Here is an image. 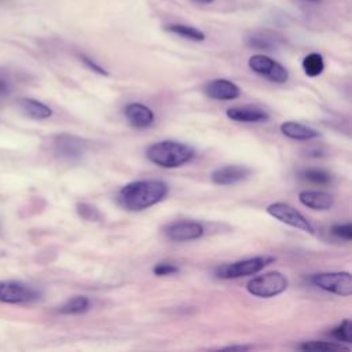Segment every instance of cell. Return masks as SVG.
Listing matches in <instances>:
<instances>
[{
    "label": "cell",
    "instance_id": "13",
    "mask_svg": "<svg viewBox=\"0 0 352 352\" xmlns=\"http://www.w3.org/2000/svg\"><path fill=\"white\" fill-rule=\"evenodd\" d=\"M227 117L236 122H246V124H257V122H265L270 120V114L256 106H235L230 107L226 111Z\"/></svg>",
    "mask_w": 352,
    "mask_h": 352
},
{
    "label": "cell",
    "instance_id": "31",
    "mask_svg": "<svg viewBox=\"0 0 352 352\" xmlns=\"http://www.w3.org/2000/svg\"><path fill=\"white\" fill-rule=\"evenodd\" d=\"M4 87H6V82H4V81L0 78V91H1Z\"/></svg>",
    "mask_w": 352,
    "mask_h": 352
},
{
    "label": "cell",
    "instance_id": "27",
    "mask_svg": "<svg viewBox=\"0 0 352 352\" xmlns=\"http://www.w3.org/2000/svg\"><path fill=\"white\" fill-rule=\"evenodd\" d=\"M330 232L333 235H336L337 238L345 239V241H351L352 239V226L351 223H345V224H336L331 227Z\"/></svg>",
    "mask_w": 352,
    "mask_h": 352
},
{
    "label": "cell",
    "instance_id": "22",
    "mask_svg": "<svg viewBox=\"0 0 352 352\" xmlns=\"http://www.w3.org/2000/svg\"><path fill=\"white\" fill-rule=\"evenodd\" d=\"M301 177L307 182H311L314 184H319V186H326L329 183H331L333 176L331 173H329L324 169H319V168H309V169H304L301 172Z\"/></svg>",
    "mask_w": 352,
    "mask_h": 352
},
{
    "label": "cell",
    "instance_id": "7",
    "mask_svg": "<svg viewBox=\"0 0 352 352\" xmlns=\"http://www.w3.org/2000/svg\"><path fill=\"white\" fill-rule=\"evenodd\" d=\"M52 147L58 158L67 162H76L85 155L88 148V142L78 136L63 133V135H58L54 139Z\"/></svg>",
    "mask_w": 352,
    "mask_h": 352
},
{
    "label": "cell",
    "instance_id": "14",
    "mask_svg": "<svg viewBox=\"0 0 352 352\" xmlns=\"http://www.w3.org/2000/svg\"><path fill=\"white\" fill-rule=\"evenodd\" d=\"M124 116L126 121L135 128H147L154 122V113L143 103H128L124 107Z\"/></svg>",
    "mask_w": 352,
    "mask_h": 352
},
{
    "label": "cell",
    "instance_id": "29",
    "mask_svg": "<svg viewBox=\"0 0 352 352\" xmlns=\"http://www.w3.org/2000/svg\"><path fill=\"white\" fill-rule=\"evenodd\" d=\"M223 351H248L250 349L249 345H230V346H226V348H221Z\"/></svg>",
    "mask_w": 352,
    "mask_h": 352
},
{
    "label": "cell",
    "instance_id": "18",
    "mask_svg": "<svg viewBox=\"0 0 352 352\" xmlns=\"http://www.w3.org/2000/svg\"><path fill=\"white\" fill-rule=\"evenodd\" d=\"M301 66L308 77H318L324 70V60L319 52H309L302 58Z\"/></svg>",
    "mask_w": 352,
    "mask_h": 352
},
{
    "label": "cell",
    "instance_id": "12",
    "mask_svg": "<svg viewBox=\"0 0 352 352\" xmlns=\"http://www.w3.org/2000/svg\"><path fill=\"white\" fill-rule=\"evenodd\" d=\"M205 94L214 100H232L241 95L239 87L226 78H216L209 81L205 88Z\"/></svg>",
    "mask_w": 352,
    "mask_h": 352
},
{
    "label": "cell",
    "instance_id": "17",
    "mask_svg": "<svg viewBox=\"0 0 352 352\" xmlns=\"http://www.w3.org/2000/svg\"><path fill=\"white\" fill-rule=\"evenodd\" d=\"M18 106L25 116H28L33 120H45L52 116L51 107H48L47 104H44L36 99L23 98L19 100Z\"/></svg>",
    "mask_w": 352,
    "mask_h": 352
},
{
    "label": "cell",
    "instance_id": "3",
    "mask_svg": "<svg viewBox=\"0 0 352 352\" xmlns=\"http://www.w3.org/2000/svg\"><path fill=\"white\" fill-rule=\"evenodd\" d=\"M289 286L286 275L279 271H271L250 279L246 285V290L260 298H270L283 293Z\"/></svg>",
    "mask_w": 352,
    "mask_h": 352
},
{
    "label": "cell",
    "instance_id": "16",
    "mask_svg": "<svg viewBox=\"0 0 352 352\" xmlns=\"http://www.w3.org/2000/svg\"><path fill=\"white\" fill-rule=\"evenodd\" d=\"M280 132L293 140H312L319 138V132L316 129L296 121H285L280 124Z\"/></svg>",
    "mask_w": 352,
    "mask_h": 352
},
{
    "label": "cell",
    "instance_id": "20",
    "mask_svg": "<svg viewBox=\"0 0 352 352\" xmlns=\"http://www.w3.org/2000/svg\"><path fill=\"white\" fill-rule=\"evenodd\" d=\"M165 30L173 33V34H177L183 38H188V40H192V41H204L205 40V33L194 26H190V25H183V23H172V25H168L165 28Z\"/></svg>",
    "mask_w": 352,
    "mask_h": 352
},
{
    "label": "cell",
    "instance_id": "15",
    "mask_svg": "<svg viewBox=\"0 0 352 352\" xmlns=\"http://www.w3.org/2000/svg\"><path fill=\"white\" fill-rule=\"evenodd\" d=\"M298 201L314 210H327L334 205V198L329 192L318 190H304L298 194Z\"/></svg>",
    "mask_w": 352,
    "mask_h": 352
},
{
    "label": "cell",
    "instance_id": "2",
    "mask_svg": "<svg viewBox=\"0 0 352 352\" xmlns=\"http://www.w3.org/2000/svg\"><path fill=\"white\" fill-rule=\"evenodd\" d=\"M195 155L191 146L176 140H161L146 148V157L154 165L172 169L190 162Z\"/></svg>",
    "mask_w": 352,
    "mask_h": 352
},
{
    "label": "cell",
    "instance_id": "19",
    "mask_svg": "<svg viewBox=\"0 0 352 352\" xmlns=\"http://www.w3.org/2000/svg\"><path fill=\"white\" fill-rule=\"evenodd\" d=\"M89 307H91V301L88 300V297L76 296L69 298L66 302H63L58 308V312L62 315H77V314L87 312Z\"/></svg>",
    "mask_w": 352,
    "mask_h": 352
},
{
    "label": "cell",
    "instance_id": "5",
    "mask_svg": "<svg viewBox=\"0 0 352 352\" xmlns=\"http://www.w3.org/2000/svg\"><path fill=\"white\" fill-rule=\"evenodd\" d=\"M309 280L314 286L337 296L348 297L352 294V275L346 271L315 274Z\"/></svg>",
    "mask_w": 352,
    "mask_h": 352
},
{
    "label": "cell",
    "instance_id": "25",
    "mask_svg": "<svg viewBox=\"0 0 352 352\" xmlns=\"http://www.w3.org/2000/svg\"><path fill=\"white\" fill-rule=\"evenodd\" d=\"M77 212L84 220H89V221H96L99 220V216H100L99 210L89 204H78Z\"/></svg>",
    "mask_w": 352,
    "mask_h": 352
},
{
    "label": "cell",
    "instance_id": "10",
    "mask_svg": "<svg viewBox=\"0 0 352 352\" xmlns=\"http://www.w3.org/2000/svg\"><path fill=\"white\" fill-rule=\"evenodd\" d=\"M164 231L166 238L173 242L194 241L204 235L202 224L191 220H180V221L169 223Z\"/></svg>",
    "mask_w": 352,
    "mask_h": 352
},
{
    "label": "cell",
    "instance_id": "23",
    "mask_svg": "<svg viewBox=\"0 0 352 352\" xmlns=\"http://www.w3.org/2000/svg\"><path fill=\"white\" fill-rule=\"evenodd\" d=\"M302 351H349L346 346L329 341H307L298 345Z\"/></svg>",
    "mask_w": 352,
    "mask_h": 352
},
{
    "label": "cell",
    "instance_id": "26",
    "mask_svg": "<svg viewBox=\"0 0 352 352\" xmlns=\"http://www.w3.org/2000/svg\"><path fill=\"white\" fill-rule=\"evenodd\" d=\"M153 272L157 276H166V275H172V274L179 272V267L175 263H170V261H161V263H157L154 265Z\"/></svg>",
    "mask_w": 352,
    "mask_h": 352
},
{
    "label": "cell",
    "instance_id": "1",
    "mask_svg": "<svg viewBox=\"0 0 352 352\" xmlns=\"http://www.w3.org/2000/svg\"><path fill=\"white\" fill-rule=\"evenodd\" d=\"M168 191V184L161 180H136L121 187L117 198L124 209L140 212L164 201Z\"/></svg>",
    "mask_w": 352,
    "mask_h": 352
},
{
    "label": "cell",
    "instance_id": "21",
    "mask_svg": "<svg viewBox=\"0 0 352 352\" xmlns=\"http://www.w3.org/2000/svg\"><path fill=\"white\" fill-rule=\"evenodd\" d=\"M246 44L252 48L264 50V51H272L276 48V40L264 34V33H254L245 38Z\"/></svg>",
    "mask_w": 352,
    "mask_h": 352
},
{
    "label": "cell",
    "instance_id": "9",
    "mask_svg": "<svg viewBox=\"0 0 352 352\" xmlns=\"http://www.w3.org/2000/svg\"><path fill=\"white\" fill-rule=\"evenodd\" d=\"M267 213L272 216L274 219L279 220L280 223H285L290 227H294L297 230H301L308 234H314V227L311 223L293 206L285 202H274L267 206Z\"/></svg>",
    "mask_w": 352,
    "mask_h": 352
},
{
    "label": "cell",
    "instance_id": "11",
    "mask_svg": "<svg viewBox=\"0 0 352 352\" xmlns=\"http://www.w3.org/2000/svg\"><path fill=\"white\" fill-rule=\"evenodd\" d=\"M250 172L252 170L245 165H224L210 173V180L217 186H231L245 180Z\"/></svg>",
    "mask_w": 352,
    "mask_h": 352
},
{
    "label": "cell",
    "instance_id": "8",
    "mask_svg": "<svg viewBox=\"0 0 352 352\" xmlns=\"http://www.w3.org/2000/svg\"><path fill=\"white\" fill-rule=\"evenodd\" d=\"M248 63L254 73L265 77L270 81L283 84L289 78V72L286 70V67H283L279 62H276L275 59L267 55H263V54L252 55Z\"/></svg>",
    "mask_w": 352,
    "mask_h": 352
},
{
    "label": "cell",
    "instance_id": "24",
    "mask_svg": "<svg viewBox=\"0 0 352 352\" xmlns=\"http://www.w3.org/2000/svg\"><path fill=\"white\" fill-rule=\"evenodd\" d=\"M330 336L334 337L337 341L342 342H351L352 341V324L349 319H344L338 326H336L331 331Z\"/></svg>",
    "mask_w": 352,
    "mask_h": 352
},
{
    "label": "cell",
    "instance_id": "6",
    "mask_svg": "<svg viewBox=\"0 0 352 352\" xmlns=\"http://www.w3.org/2000/svg\"><path fill=\"white\" fill-rule=\"evenodd\" d=\"M40 298V290L19 280H0V301L7 304H26Z\"/></svg>",
    "mask_w": 352,
    "mask_h": 352
},
{
    "label": "cell",
    "instance_id": "28",
    "mask_svg": "<svg viewBox=\"0 0 352 352\" xmlns=\"http://www.w3.org/2000/svg\"><path fill=\"white\" fill-rule=\"evenodd\" d=\"M80 59H81V62L88 67V69H91L92 72H95V73H98V74H102V76H107L109 73H107V70H104L100 65H98L95 60H92L89 56H87V55H84V54H80Z\"/></svg>",
    "mask_w": 352,
    "mask_h": 352
},
{
    "label": "cell",
    "instance_id": "4",
    "mask_svg": "<svg viewBox=\"0 0 352 352\" xmlns=\"http://www.w3.org/2000/svg\"><path fill=\"white\" fill-rule=\"evenodd\" d=\"M272 261H275V258L271 256H257L252 258H245V260H239L235 263L217 267L214 271V275L219 279H236L242 276H249L260 272L264 267H267Z\"/></svg>",
    "mask_w": 352,
    "mask_h": 352
},
{
    "label": "cell",
    "instance_id": "32",
    "mask_svg": "<svg viewBox=\"0 0 352 352\" xmlns=\"http://www.w3.org/2000/svg\"><path fill=\"white\" fill-rule=\"evenodd\" d=\"M307 1H318V0H307Z\"/></svg>",
    "mask_w": 352,
    "mask_h": 352
},
{
    "label": "cell",
    "instance_id": "30",
    "mask_svg": "<svg viewBox=\"0 0 352 352\" xmlns=\"http://www.w3.org/2000/svg\"><path fill=\"white\" fill-rule=\"evenodd\" d=\"M195 3H199V4H210V3H213L214 0H194Z\"/></svg>",
    "mask_w": 352,
    "mask_h": 352
}]
</instances>
